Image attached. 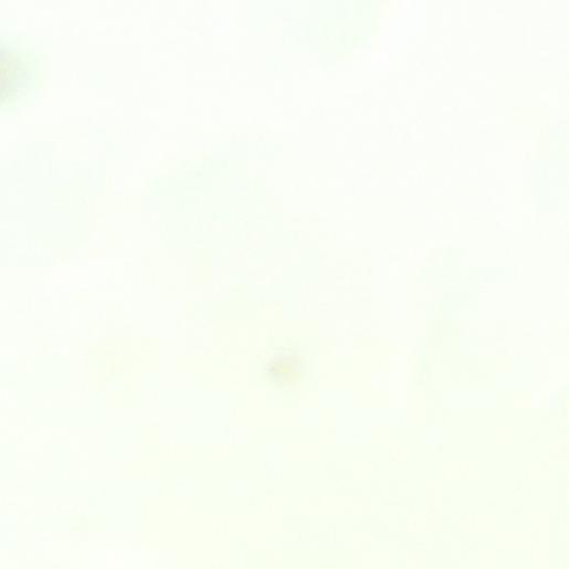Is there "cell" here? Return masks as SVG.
<instances>
[{
    "label": "cell",
    "instance_id": "cell-1",
    "mask_svg": "<svg viewBox=\"0 0 569 569\" xmlns=\"http://www.w3.org/2000/svg\"><path fill=\"white\" fill-rule=\"evenodd\" d=\"M20 74L18 57L0 46V97L16 88Z\"/></svg>",
    "mask_w": 569,
    "mask_h": 569
}]
</instances>
